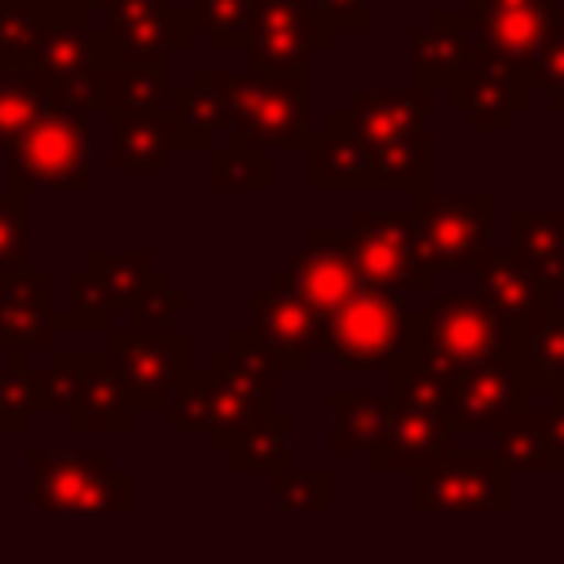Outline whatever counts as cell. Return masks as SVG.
I'll list each match as a JSON object with an SVG mask.
<instances>
[{
    "label": "cell",
    "mask_w": 564,
    "mask_h": 564,
    "mask_svg": "<svg viewBox=\"0 0 564 564\" xmlns=\"http://www.w3.org/2000/svg\"><path fill=\"white\" fill-rule=\"evenodd\" d=\"M507 352H511V326L476 291H445L432 295L419 313H410L405 357L432 366L445 379L463 370L498 366L507 361Z\"/></svg>",
    "instance_id": "obj_1"
},
{
    "label": "cell",
    "mask_w": 564,
    "mask_h": 564,
    "mask_svg": "<svg viewBox=\"0 0 564 564\" xmlns=\"http://www.w3.org/2000/svg\"><path fill=\"white\" fill-rule=\"evenodd\" d=\"M410 348L405 295L383 286H357L335 313L322 317V352L352 375L392 370Z\"/></svg>",
    "instance_id": "obj_2"
},
{
    "label": "cell",
    "mask_w": 564,
    "mask_h": 564,
    "mask_svg": "<svg viewBox=\"0 0 564 564\" xmlns=\"http://www.w3.org/2000/svg\"><path fill=\"white\" fill-rule=\"evenodd\" d=\"M229 141L264 150H308V75H256L229 70Z\"/></svg>",
    "instance_id": "obj_3"
},
{
    "label": "cell",
    "mask_w": 564,
    "mask_h": 564,
    "mask_svg": "<svg viewBox=\"0 0 564 564\" xmlns=\"http://www.w3.org/2000/svg\"><path fill=\"white\" fill-rule=\"evenodd\" d=\"M31 502L44 511H128L132 476L106 449H31Z\"/></svg>",
    "instance_id": "obj_4"
},
{
    "label": "cell",
    "mask_w": 564,
    "mask_h": 564,
    "mask_svg": "<svg viewBox=\"0 0 564 564\" xmlns=\"http://www.w3.org/2000/svg\"><path fill=\"white\" fill-rule=\"evenodd\" d=\"M93 115L48 110L35 119V128L9 150V176L22 189H57V194H84L93 185L88 150H93Z\"/></svg>",
    "instance_id": "obj_5"
},
{
    "label": "cell",
    "mask_w": 564,
    "mask_h": 564,
    "mask_svg": "<svg viewBox=\"0 0 564 564\" xmlns=\"http://www.w3.org/2000/svg\"><path fill=\"white\" fill-rule=\"evenodd\" d=\"M97 66H172V53L194 44L189 9L176 0H123L93 26Z\"/></svg>",
    "instance_id": "obj_6"
},
{
    "label": "cell",
    "mask_w": 564,
    "mask_h": 564,
    "mask_svg": "<svg viewBox=\"0 0 564 564\" xmlns=\"http://www.w3.org/2000/svg\"><path fill=\"white\" fill-rule=\"evenodd\" d=\"M410 220L419 234L423 264L432 273L476 269V260L489 251V234H494V194L471 189L458 198H436L423 189L410 203Z\"/></svg>",
    "instance_id": "obj_7"
},
{
    "label": "cell",
    "mask_w": 564,
    "mask_h": 564,
    "mask_svg": "<svg viewBox=\"0 0 564 564\" xmlns=\"http://www.w3.org/2000/svg\"><path fill=\"white\" fill-rule=\"evenodd\" d=\"M410 507L414 511H507L511 471L494 458V449H441L436 458L410 471Z\"/></svg>",
    "instance_id": "obj_8"
},
{
    "label": "cell",
    "mask_w": 564,
    "mask_h": 564,
    "mask_svg": "<svg viewBox=\"0 0 564 564\" xmlns=\"http://www.w3.org/2000/svg\"><path fill=\"white\" fill-rule=\"evenodd\" d=\"M352 238V260L366 286H383L397 295H427L432 291V269L423 264L419 234L410 212H388V207H361L348 220Z\"/></svg>",
    "instance_id": "obj_9"
},
{
    "label": "cell",
    "mask_w": 564,
    "mask_h": 564,
    "mask_svg": "<svg viewBox=\"0 0 564 564\" xmlns=\"http://www.w3.org/2000/svg\"><path fill=\"white\" fill-rule=\"evenodd\" d=\"M189 330L154 326V330H110V366L123 379L132 410H167V397L189 375Z\"/></svg>",
    "instance_id": "obj_10"
},
{
    "label": "cell",
    "mask_w": 564,
    "mask_h": 564,
    "mask_svg": "<svg viewBox=\"0 0 564 564\" xmlns=\"http://www.w3.org/2000/svg\"><path fill=\"white\" fill-rule=\"evenodd\" d=\"M247 330L264 344V352L273 357V370H308L313 352H322V313L291 286L286 269L269 273V286L247 295Z\"/></svg>",
    "instance_id": "obj_11"
},
{
    "label": "cell",
    "mask_w": 564,
    "mask_h": 564,
    "mask_svg": "<svg viewBox=\"0 0 564 564\" xmlns=\"http://www.w3.org/2000/svg\"><path fill=\"white\" fill-rule=\"evenodd\" d=\"M330 44L335 35L317 26L308 0H251L242 53L256 75H308V57Z\"/></svg>",
    "instance_id": "obj_12"
},
{
    "label": "cell",
    "mask_w": 564,
    "mask_h": 564,
    "mask_svg": "<svg viewBox=\"0 0 564 564\" xmlns=\"http://www.w3.org/2000/svg\"><path fill=\"white\" fill-rule=\"evenodd\" d=\"M538 97L533 88V66L516 62V57H502L494 48H480L471 53V66L467 75L449 88V101L454 110L476 128V132H507L511 119L520 110H529Z\"/></svg>",
    "instance_id": "obj_13"
},
{
    "label": "cell",
    "mask_w": 564,
    "mask_h": 564,
    "mask_svg": "<svg viewBox=\"0 0 564 564\" xmlns=\"http://www.w3.org/2000/svg\"><path fill=\"white\" fill-rule=\"evenodd\" d=\"M427 97L423 88H357L344 106L330 110L326 128H339L366 145H397L427 137Z\"/></svg>",
    "instance_id": "obj_14"
},
{
    "label": "cell",
    "mask_w": 564,
    "mask_h": 564,
    "mask_svg": "<svg viewBox=\"0 0 564 564\" xmlns=\"http://www.w3.org/2000/svg\"><path fill=\"white\" fill-rule=\"evenodd\" d=\"M533 388L511 361L463 370L449 379V401H445V427L449 432H494L511 410L533 405Z\"/></svg>",
    "instance_id": "obj_15"
},
{
    "label": "cell",
    "mask_w": 564,
    "mask_h": 564,
    "mask_svg": "<svg viewBox=\"0 0 564 564\" xmlns=\"http://www.w3.org/2000/svg\"><path fill=\"white\" fill-rule=\"evenodd\" d=\"M467 18L480 48H494L524 66H533L546 35L564 26V9H555L551 0H467Z\"/></svg>",
    "instance_id": "obj_16"
},
{
    "label": "cell",
    "mask_w": 564,
    "mask_h": 564,
    "mask_svg": "<svg viewBox=\"0 0 564 564\" xmlns=\"http://www.w3.org/2000/svg\"><path fill=\"white\" fill-rule=\"evenodd\" d=\"M476 53L467 9H432V18L410 31V84L423 93H449Z\"/></svg>",
    "instance_id": "obj_17"
},
{
    "label": "cell",
    "mask_w": 564,
    "mask_h": 564,
    "mask_svg": "<svg viewBox=\"0 0 564 564\" xmlns=\"http://www.w3.org/2000/svg\"><path fill=\"white\" fill-rule=\"evenodd\" d=\"M286 273H291V286H295L322 317L335 313V308L361 286L348 229H313V234H308V247L286 264Z\"/></svg>",
    "instance_id": "obj_18"
},
{
    "label": "cell",
    "mask_w": 564,
    "mask_h": 564,
    "mask_svg": "<svg viewBox=\"0 0 564 564\" xmlns=\"http://www.w3.org/2000/svg\"><path fill=\"white\" fill-rule=\"evenodd\" d=\"M53 273L22 269L0 278V352H48L53 348Z\"/></svg>",
    "instance_id": "obj_19"
},
{
    "label": "cell",
    "mask_w": 564,
    "mask_h": 564,
    "mask_svg": "<svg viewBox=\"0 0 564 564\" xmlns=\"http://www.w3.org/2000/svg\"><path fill=\"white\" fill-rule=\"evenodd\" d=\"M476 295L507 322V326H520V322H533L542 313H551V300L555 291L516 256V251H485L476 260Z\"/></svg>",
    "instance_id": "obj_20"
},
{
    "label": "cell",
    "mask_w": 564,
    "mask_h": 564,
    "mask_svg": "<svg viewBox=\"0 0 564 564\" xmlns=\"http://www.w3.org/2000/svg\"><path fill=\"white\" fill-rule=\"evenodd\" d=\"M176 150H212V137L229 132V70L198 66L185 88H176Z\"/></svg>",
    "instance_id": "obj_21"
},
{
    "label": "cell",
    "mask_w": 564,
    "mask_h": 564,
    "mask_svg": "<svg viewBox=\"0 0 564 564\" xmlns=\"http://www.w3.org/2000/svg\"><path fill=\"white\" fill-rule=\"evenodd\" d=\"M110 119V172H167L176 159L172 115H106Z\"/></svg>",
    "instance_id": "obj_22"
},
{
    "label": "cell",
    "mask_w": 564,
    "mask_h": 564,
    "mask_svg": "<svg viewBox=\"0 0 564 564\" xmlns=\"http://www.w3.org/2000/svg\"><path fill=\"white\" fill-rule=\"evenodd\" d=\"M445 414L432 405H414V401H392V427L388 441L370 454L375 471H414L427 458H436L445 449Z\"/></svg>",
    "instance_id": "obj_23"
},
{
    "label": "cell",
    "mask_w": 564,
    "mask_h": 564,
    "mask_svg": "<svg viewBox=\"0 0 564 564\" xmlns=\"http://www.w3.org/2000/svg\"><path fill=\"white\" fill-rule=\"evenodd\" d=\"M507 361L524 375L533 392H546L551 401L564 397V308H551L533 322L511 326Z\"/></svg>",
    "instance_id": "obj_24"
},
{
    "label": "cell",
    "mask_w": 564,
    "mask_h": 564,
    "mask_svg": "<svg viewBox=\"0 0 564 564\" xmlns=\"http://www.w3.org/2000/svg\"><path fill=\"white\" fill-rule=\"evenodd\" d=\"M207 379H212V427H207V441H212L216 449H225V441H229L247 419H256L260 410H269V379H260V375L234 366V361L225 357V348L212 357Z\"/></svg>",
    "instance_id": "obj_25"
},
{
    "label": "cell",
    "mask_w": 564,
    "mask_h": 564,
    "mask_svg": "<svg viewBox=\"0 0 564 564\" xmlns=\"http://www.w3.org/2000/svg\"><path fill=\"white\" fill-rule=\"evenodd\" d=\"M308 185L322 194H344V189H379L375 176V150L339 128H326L308 145Z\"/></svg>",
    "instance_id": "obj_26"
},
{
    "label": "cell",
    "mask_w": 564,
    "mask_h": 564,
    "mask_svg": "<svg viewBox=\"0 0 564 564\" xmlns=\"http://www.w3.org/2000/svg\"><path fill=\"white\" fill-rule=\"evenodd\" d=\"M132 401L123 392V379L110 366V352H88L84 383L75 405L66 410V423L75 432H128L132 427Z\"/></svg>",
    "instance_id": "obj_27"
},
{
    "label": "cell",
    "mask_w": 564,
    "mask_h": 564,
    "mask_svg": "<svg viewBox=\"0 0 564 564\" xmlns=\"http://www.w3.org/2000/svg\"><path fill=\"white\" fill-rule=\"evenodd\" d=\"M494 458L511 476H533V471H555V449H551V419L538 405L511 410L494 427Z\"/></svg>",
    "instance_id": "obj_28"
},
{
    "label": "cell",
    "mask_w": 564,
    "mask_h": 564,
    "mask_svg": "<svg viewBox=\"0 0 564 564\" xmlns=\"http://www.w3.org/2000/svg\"><path fill=\"white\" fill-rule=\"evenodd\" d=\"M97 62V40H93V22H44L35 53L22 70V79L31 88H48L53 79L84 70Z\"/></svg>",
    "instance_id": "obj_29"
},
{
    "label": "cell",
    "mask_w": 564,
    "mask_h": 564,
    "mask_svg": "<svg viewBox=\"0 0 564 564\" xmlns=\"http://www.w3.org/2000/svg\"><path fill=\"white\" fill-rule=\"evenodd\" d=\"M511 251L551 286L564 291V207L555 212H511Z\"/></svg>",
    "instance_id": "obj_30"
},
{
    "label": "cell",
    "mask_w": 564,
    "mask_h": 564,
    "mask_svg": "<svg viewBox=\"0 0 564 564\" xmlns=\"http://www.w3.org/2000/svg\"><path fill=\"white\" fill-rule=\"evenodd\" d=\"M106 115H172L176 84L167 66H101Z\"/></svg>",
    "instance_id": "obj_31"
},
{
    "label": "cell",
    "mask_w": 564,
    "mask_h": 564,
    "mask_svg": "<svg viewBox=\"0 0 564 564\" xmlns=\"http://www.w3.org/2000/svg\"><path fill=\"white\" fill-rule=\"evenodd\" d=\"M330 449H361L375 454L388 441L392 427V397H375V392H330Z\"/></svg>",
    "instance_id": "obj_32"
},
{
    "label": "cell",
    "mask_w": 564,
    "mask_h": 564,
    "mask_svg": "<svg viewBox=\"0 0 564 564\" xmlns=\"http://www.w3.org/2000/svg\"><path fill=\"white\" fill-rule=\"evenodd\" d=\"M286 432H291V414L286 410H260L256 419H247L220 454H229V463L238 471H278V467H291V445H286Z\"/></svg>",
    "instance_id": "obj_33"
},
{
    "label": "cell",
    "mask_w": 564,
    "mask_h": 564,
    "mask_svg": "<svg viewBox=\"0 0 564 564\" xmlns=\"http://www.w3.org/2000/svg\"><path fill=\"white\" fill-rule=\"evenodd\" d=\"M207 185L220 189V194H264L273 185V172H269V150L264 145H251V141H229L220 150H207Z\"/></svg>",
    "instance_id": "obj_34"
},
{
    "label": "cell",
    "mask_w": 564,
    "mask_h": 564,
    "mask_svg": "<svg viewBox=\"0 0 564 564\" xmlns=\"http://www.w3.org/2000/svg\"><path fill=\"white\" fill-rule=\"evenodd\" d=\"M110 317H119V313H115L101 278L88 264L70 269L66 273V308H53L48 313L53 335H62V330H106L110 335Z\"/></svg>",
    "instance_id": "obj_35"
},
{
    "label": "cell",
    "mask_w": 564,
    "mask_h": 564,
    "mask_svg": "<svg viewBox=\"0 0 564 564\" xmlns=\"http://www.w3.org/2000/svg\"><path fill=\"white\" fill-rule=\"evenodd\" d=\"M88 269L101 278V286H106L115 313H123V308L141 295V286L150 282V273H154L159 264H154V256H150L145 247H132V251H106V247H93V251H88Z\"/></svg>",
    "instance_id": "obj_36"
},
{
    "label": "cell",
    "mask_w": 564,
    "mask_h": 564,
    "mask_svg": "<svg viewBox=\"0 0 564 564\" xmlns=\"http://www.w3.org/2000/svg\"><path fill=\"white\" fill-rule=\"evenodd\" d=\"M31 269V189H0V278Z\"/></svg>",
    "instance_id": "obj_37"
},
{
    "label": "cell",
    "mask_w": 564,
    "mask_h": 564,
    "mask_svg": "<svg viewBox=\"0 0 564 564\" xmlns=\"http://www.w3.org/2000/svg\"><path fill=\"white\" fill-rule=\"evenodd\" d=\"M189 304H194V295L185 286H176V278L167 269H154L150 282L141 286V295L119 317H128L132 330H154V326H172V317L189 313Z\"/></svg>",
    "instance_id": "obj_38"
},
{
    "label": "cell",
    "mask_w": 564,
    "mask_h": 564,
    "mask_svg": "<svg viewBox=\"0 0 564 564\" xmlns=\"http://www.w3.org/2000/svg\"><path fill=\"white\" fill-rule=\"evenodd\" d=\"M84 366H88V348L84 352H53L48 348V366L35 370V410L66 414L75 405V397H79Z\"/></svg>",
    "instance_id": "obj_39"
},
{
    "label": "cell",
    "mask_w": 564,
    "mask_h": 564,
    "mask_svg": "<svg viewBox=\"0 0 564 564\" xmlns=\"http://www.w3.org/2000/svg\"><path fill=\"white\" fill-rule=\"evenodd\" d=\"M40 40V13L26 0L0 4V75H22Z\"/></svg>",
    "instance_id": "obj_40"
},
{
    "label": "cell",
    "mask_w": 564,
    "mask_h": 564,
    "mask_svg": "<svg viewBox=\"0 0 564 564\" xmlns=\"http://www.w3.org/2000/svg\"><path fill=\"white\" fill-rule=\"evenodd\" d=\"M189 18L212 48H247L251 0H189Z\"/></svg>",
    "instance_id": "obj_41"
},
{
    "label": "cell",
    "mask_w": 564,
    "mask_h": 564,
    "mask_svg": "<svg viewBox=\"0 0 564 564\" xmlns=\"http://www.w3.org/2000/svg\"><path fill=\"white\" fill-rule=\"evenodd\" d=\"M31 414H35L31 352H9V366L0 370V432H26Z\"/></svg>",
    "instance_id": "obj_42"
},
{
    "label": "cell",
    "mask_w": 564,
    "mask_h": 564,
    "mask_svg": "<svg viewBox=\"0 0 564 564\" xmlns=\"http://www.w3.org/2000/svg\"><path fill=\"white\" fill-rule=\"evenodd\" d=\"M40 115H44L40 88H31L22 75H0V150H13L35 128Z\"/></svg>",
    "instance_id": "obj_43"
},
{
    "label": "cell",
    "mask_w": 564,
    "mask_h": 564,
    "mask_svg": "<svg viewBox=\"0 0 564 564\" xmlns=\"http://www.w3.org/2000/svg\"><path fill=\"white\" fill-rule=\"evenodd\" d=\"M48 110H70V115H97L106 110V70L93 62L84 70H70L62 79H53L48 88H40Z\"/></svg>",
    "instance_id": "obj_44"
},
{
    "label": "cell",
    "mask_w": 564,
    "mask_h": 564,
    "mask_svg": "<svg viewBox=\"0 0 564 564\" xmlns=\"http://www.w3.org/2000/svg\"><path fill=\"white\" fill-rule=\"evenodd\" d=\"M269 489H273V502L282 511H330V471L317 467V471H291V467H278L269 471Z\"/></svg>",
    "instance_id": "obj_45"
},
{
    "label": "cell",
    "mask_w": 564,
    "mask_h": 564,
    "mask_svg": "<svg viewBox=\"0 0 564 564\" xmlns=\"http://www.w3.org/2000/svg\"><path fill=\"white\" fill-rule=\"evenodd\" d=\"M167 419L176 432H207L212 427V379L203 375H185L176 383V392L167 397Z\"/></svg>",
    "instance_id": "obj_46"
},
{
    "label": "cell",
    "mask_w": 564,
    "mask_h": 564,
    "mask_svg": "<svg viewBox=\"0 0 564 564\" xmlns=\"http://www.w3.org/2000/svg\"><path fill=\"white\" fill-rule=\"evenodd\" d=\"M533 88L546 93L555 110H564V26H555L533 57Z\"/></svg>",
    "instance_id": "obj_47"
},
{
    "label": "cell",
    "mask_w": 564,
    "mask_h": 564,
    "mask_svg": "<svg viewBox=\"0 0 564 564\" xmlns=\"http://www.w3.org/2000/svg\"><path fill=\"white\" fill-rule=\"evenodd\" d=\"M308 9L326 35L370 31V0H308Z\"/></svg>",
    "instance_id": "obj_48"
},
{
    "label": "cell",
    "mask_w": 564,
    "mask_h": 564,
    "mask_svg": "<svg viewBox=\"0 0 564 564\" xmlns=\"http://www.w3.org/2000/svg\"><path fill=\"white\" fill-rule=\"evenodd\" d=\"M26 4L40 13V26L44 22H93L84 0H26Z\"/></svg>",
    "instance_id": "obj_49"
},
{
    "label": "cell",
    "mask_w": 564,
    "mask_h": 564,
    "mask_svg": "<svg viewBox=\"0 0 564 564\" xmlns=\"http://www.w3.org/2000/svg\"><path fill=\"white\" fill-rule=\"evenodd\" d=\"M88 4V13H110L115 4H123V0H84Z\"/></svg>",
    "instance_id": "obj_50"
},
{
    "label": "cell",
    "mask_w": 564,
    "mask_h": 564,
    "mask_svg": "<svg viewBox=\"0 0 564 564\" xmlns=\"http://www.w3.org/2000/svg\"><path fill=\"white\" fill-rule=\"evenodd\" d=\"M555 401H564V397H555Z\"/></svg>",
    "instance_id": "obj_51"
},
{
    "label": "cell",
    "mask_w": 564,
    "mask_h": 564,
    "mask_svg": "<svg viewBox=\"0 0 564 564\" xmlns=\"http://www.w3.org/2000/svg\"><path fill=\"white\" fill-rule=\"evenodd\" d=\"M0 4H4V0H0Z\"/></svg>",
    "instance_id": "obj_52"
}]
</instances>
